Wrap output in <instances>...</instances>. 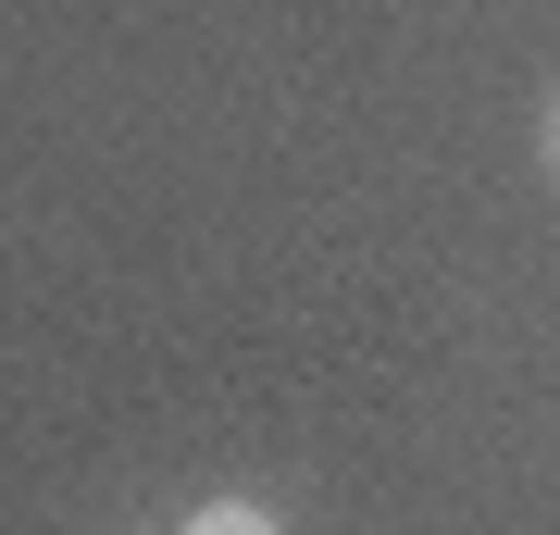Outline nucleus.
I'll list each match as a JSON object with an SVG mask.
<instances>
[{
    "instance_id": "1",
    "label": "nucleus",
    "mask_w": 560,
    "mask_h": 535,
    "mask_svg": "<svg viewBox=\"0 0 560 535\" xmlns=\"http://www.w3.org/2000/svg\"><path fill=\"white\" fill-rule=\"evenodd\" d=\"M187 535H275L261 498H212V511H187Z\"/></svg>"
},
{
    "instance_id": "2",
    "label": "nucleus",
    "mask_w": 560,
    "mask_h": 535,
    "mask_svg": "<svg viewBox=\"0 0 560 535\" xmlns=\"http://www.w3.org/2000/svg\"><path fill=\"white\" fill-rule=\"evenodd\" d=\"M548 162H560V138H548Z\"/></svg>"
}]
</instances>
